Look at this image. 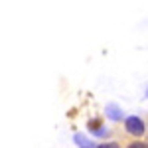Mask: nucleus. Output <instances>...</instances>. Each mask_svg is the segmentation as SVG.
I'll return each instance as SVG.
<instances>
[{
    "label": "nucleus",
    "instance_id": "5",
    "mask_svg": "<svg viewBox=\"0 0 148 148\" xmlns=\"http://www.w3.org/2000/svg\"><path fill=\"white\" fill-rule=\"evenodd\" d=\"M97 148H121L116 142H105V144H99Z\"/></svg>",
    "mask_w": 148,
    "mask_h": 148
},
{
    "label": "nucleus",
    "instance_id": "1",
    "mask_svg": "<svg viewBox=\"0 0 148 148\" xmlns=\"http://www.w3.org/2000/svg\"><path fill=\"white\" fill-rule=\"evenodd\" d=\"M125 128H126V132H130L132 136H142L144 130H146L142 119H138V116H134V114H130V116L125 119Z\"/></svg>",
    "mask_w": 148,
    "mask_h": 148
},
{
    "label": "nucleus",
    "instance_id": "6",
    "mask_svg": "<svg viewBox=\"0 0 148 148\" xmlns=\"http://www.w3.org/2000/svg\"><path fill=\"white\" fill-rule=\"evenodd\" d=\"M146 97H148V89H146Z\"/></svg>",
    "mask_w": 148,
    "mask_h": 148
},
{
    "label": "nucleus",
    "instance_id": "4",
    "mask_svg": "<svg viewBox=\"0 0 148 148\" xmlns=\"http://www.w3.org/2000/svg\"><path fill=\"white\" fill-rule=\"evenodd\" d=\"M126 148H148V144H144V142H130V144H128V146Z\"/></svg>",
    "mask_w": 148,
    "mask_h": 148
},
{
    "label": "nucleus",
    "instance_id": "3",
    "mask_svg": "<svg viewBox=\"0 0 148 148\" xmlns=\"http://www.w3.org/2000/svg\"><path fill=\"white\" fill-rule=\"evenodd\" d=\"M75 142H77L79 148H97V146H93V142L89 138H85L83 134H75Z\"/></svg>",
    "mask_w": 148,
    "mask_h": 148
},
{
    "label": "nucleus",
    "instance_id": "2",
    "mask_svg": "<svg viewBox=\"0 0 148 148\" xmlns=\"http://www.w3.org/2000/svg\"><path fill=\"white\" fill-rule=\"evenodd\" d=\"M107 114H109V119H113V121H121V119H123V111H121L116 105H109V107H107Z\"/></svg>",
    "mask_w": 148,
    "mask_h": 148
}]
</instances>
